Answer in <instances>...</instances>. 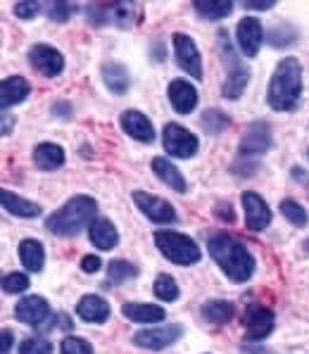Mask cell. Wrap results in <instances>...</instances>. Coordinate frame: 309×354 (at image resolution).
I'll return each mask as SVG.
<instances>
[{
  "mask_svg": "<svg viewBox=\"0 0 309 354\" xmlns=\"http://www.w3.org/2000/svg\"><path fill=\"white\" fill-rule=\"evenodd\" d=\"M207 250L233 283H245L254 274V257L250 250L229 233H216L209 238Z\"/></svg>",
  "mask_w": 309,
  "mask_h": 354,
  "instance_id": "6da1fadb",
  "label": "cell"
},
{
  "mask_svg": "<svg viewBox=\"0 0 309 354\" xmlns=\"http://www.w3.org/2000/svg\"><path fill=\"white\" fill-rule=\"evenodd\" d=\"M302 95V64L297 57H283L269 81L267 102L276 112H290Z\"/></svg>",
  "mask_w": 309,
  "mask_h": 354,
  "instance_id": "7a4b0ae2",
  "label": "cell"
},
{
  "mask_svg": "<svg viewBox=\"0 0 309 354\" xmlns=\"http://www.w3.org/2000/svg\"><path fill=\"white\" fill-rule=\"evenodd\" d=\"M97 214V203L88 195H77L69 203H64L57 212L48 216L46 226L59 238H74L84 231L86 226H93Z\"/></svg>",
  "mask_w": 309,
  "mask_h": 354,
  "instance_id": "3957f363",
  "label": "cell"
},
{
  "mask_svg": "<svg viewBox=\"0 0 309 354\" xmlns=\"http://www.w3.org/2000/svg\"><path fill=\"white\" fill-rule=\"evenodd\" d=\"M155 243H157V250H160V252L165 254L171 264L191 266V264H198L200 257H203V252H200V248L195 245L193 238L183 236V233L157 231Z\"/></svg>",
  "mask_w": 309,
  "mask_h": 354,
  "instance_id": "277c9868",
  "label": "cell"
},
{
  "mask_svg": "<svg viewBox=\"0 0 309 354\" xmlns=\"http://www.w3.org/2000/svg\"><path fill=\"white\" fill-rule=\"evenodd\" d=\"M221 59H224L226 69H229V76H226L221 93H224V97H229V100H236V97L243 95L247 81H250V69L245 64H241V57L233 53L226 34H221Z\"/></svg>",
  "mask_w": 309,
  "mask_h": 354,
  "instance_id": "5b68a950",
  "label": "cell"
},
{
  "mask_svg": "<svg viewBox=\"0 0 309 354\" xmlns=\"http://www.w3.org/2000/svg\"><path fill=\"white\" fill-rule=\"evenodd\" d=\"M162 145H165L167 155L176 157V160H191L198 152V136L183 129L181 124H167L165 133H162Z\"/></svg>",
  "mask_w": 309,
  "mask_h": 354,
  "instance_id": "8992f818",
  "label": "cell"
},
{
  "mask_svg": "<svg viewBox=\"0 0 309 354\" xmlns=\"http://www.w3.org/2000/svg\"><path fill=\"white\" fill-rule=\"evenodd\" d=\"M183 335V326L178 324H165V326H157V328H145L138 330L133 335V342L138 347H145V350H165V347L174 345L178 337Z\"/></svg>",
  "mask_w": 309,
  "mask_h": 354,
  "instance_id": "52a82bcc",
  "label": "cell"
},
{
  "mask_svg": "<svg viewBox=\"0 0 309 354\" xmlns=\"http://www.w3.org/2000/svg\"><path fill=\"white\" fill-rule=\"evenodd\" d=\"M243 324H245V340L250 342H259L264 340L276 326V317L274 312L262 304H250L243 317Z\"/></svg>",
  "mask_w": 309,
  "mask_h": 354,
  "instance_id": "ba28073f",
  "label": "cell"
},
{
  "mask_svg": "<svg viewBox=\"0 0 309 354\" xmlns=\"http://www.w3.org/2000/svg\"><path fill=\"white\" fill-rule=\"evenodd\" d=\"M274 148V136L267 122H254L247 127L241 140V157H259Z\"/></svg>",
  "mask_w": 309,
  "mask_h": 354,
  "instance_id": "9c48e42d",
  "label": "cell"
},
{
  "mask_svg": "<svg viewBox=\"0 0 309 354\" xmlns=\"http://www.w3.org/2000/svg\"><path fill=\"white\" fill-rule=\"evenodd\" d=\"M133 203L138 205V209L143 212L150 221H155V224H171V221L176 219V212H174V207H171V203L157 198V195H153V193L135 190Z\"/></svg>",
  "mask_w": 309,
  "mask_h": 354,
  "instance_id": "30bf717a",
  "label": "cell"
},
{
  "mask_svg": "<svg viewBox=\"0 0 309 354\" xmlns=\"http://www.w3.org/2000/svg\"><path fill=\"white\" fill-rule=\"evenodd\" d=\"M174 53H176L178 67L183 72L191 74L193 79H203V57H200V50L191 36L174 34Z\"/></svg>",
  "mask_w": 309,
  "mask_h": 354,
  "instance_id": "8fae6325",
  "label": "cell"
},
{
  "mask_svg": "<svg viewBox=\"0 0 309 354\" xmlns=\"http://www.w3.org/2000/svg\"><path fill=\"white\" fill-rule=\"evenodd\" d=\"M15 317L21 324H29V326H36V328H43V321L53 319V312H50V304L46 302L41 295H29V297H21L15 307Z\"/></svg>",
  "mask_w": 309,
  "mask_h": 354,
  "instance_id": "7c38bea8",
  "label": "cell"
},
{
  "mask_svg": "<svg viewBox=\"0 0 309 354\" xmlns=\"http://www.w3.org/2000/svg\"><path fill=\"white\" fill-rule=\"evenodd\" d=\"M29 62H31V67L43 76H57V74H62V69H64L62 53L53 46H46V43H39V46L31 48Z\"/></svg>",
  "mask_w": 309,
  "mask_h": 354,
  "instance_id": "4fadbf2b",
  "label": "cell"
},
{
  "mask_svg": "<svg viewBox=\"0 0 309 354\" xmlns=\"http://www.w3.org/2000/svg\"><path fill=\"white\" fill-rule=\"evenodd\" d=\"M236 41L238 48L243 50L245 57H254L259 53V46H262V38H264V29L259 24L257 17H243L238 21L236 26Z\"/></svg>",
  "mask_w": 309,
  "mask_h": 354,
  "instance_id": "5bb4252c",
  "label": "cell"
},
{
  "mask_svg": "<svg viewBox=\"0 0 309 354\" xmlns=\"http://www.w3.org/2000/svg\"><path fill=\"white\" fill-rule=\"evenodd\" d=\"M243 207H245V226L250 231H264L271 224V209L257 193H243Z\"/></svg>",
  "mask_w": 309,
  "mask_h": 354,
  "instance_id": "9a60e30c",
  "label": "cell"
},
{
  "mask_svg": "<svg viewBox=\"0 0 309 354\" xmlns=\"http://www.w3.org/2000/svg\"><path fill=\"white\" fill-rule=\"evenodd\" d=\"M169 102L178 114H191L198 107V91L186 79H174L169 84Z\"/></svg>",
  "mask_w": 309,
  "mask_h": 354,
  "instance_id": "2e32d148",
  "label": "cell"
},
{
  "mask_svg": "<svg viewBox=\"0 0 309 354\" xmlns=\"http://www.w3.org/2000/svg\"><path fill=\"white\" fill-rule=\"evenodd\" d=\"M119 124H122V129L127 131L131 138L140 140V143H153V140H155L153 122H150V119L145 117L143 112L127 110V112L122 114V119H119Z\"/></svg>",
  "mask_w": 309,
  "mask_h": 354,
  "instance_id": "e0dca14e",
  "label": "cell"
},
{
  "mask_svg": "<svg viewBox=\"0 0 309 354\" xmlns=\"http://www.w3.org/2000/svg\"><path fill=\"white\" fill-rule=\"evenodd\" d=\"M31 93V86L24 76H8L0 84V107L10 110L12 105H19L21 100H26Z\"/></svg>",
  "mask_w": 309,
  "mask_h": 354,
  "instance_id": "ac0fdd59",
  "label": "cell"
},
{
  "mask_svg": "<svg viewBox=\"0 0 309 354\" xmlns=\"http://www.w3.org/2000/svg\"><path fill=\"white\" fill-rule=\"evenodd\" d=\"M122 314L133 324H160L167 319L165 307L157 304H145V302H127L122 307Z\"/></svg>",
  "mask_w": 309,
  "mask_h": 354,
  "instance_id": "d6986e66",
  "label": "cell"
},
{
  "mask_svg": "<svg viewBox=\"0 0 309 354\" xmlns=\"http://www.w3.org/2000/svg\"><path fill=\"white\" fill-rule=\"evenodd\" d=\"M77 314L88 324H102L110 317V302H105L100 295H84L77 304Z\"/></svg>",
  "mask_w": 309,
  "mask_h": 354,
  "instance_id": "ffe728a7",
  "label": "cell"
},
{
  "mask_svg": "<svg viewBox=\"0 0 309 354\" xmlns=\"http://www.w3.org/2000/svg\"><path fill=\"white\" fill-rule=\"evenodd\" d=\"M153 171H155V176L165 183V186H169L171 190H176V193H186V190H188L183 174L178 171V169L171 165L169 160H165V157H155V160H153Z\"/></svg>",
  "mask_w": 309,
  "mask_h": 354,
  "instance_id": "44dd1931",
  "label": "cell"
},
{
  "mask_svg": "<svg viewBox=\"0 0 309 354\" xmlns=\"http://www.w3.org/2000/svg\"><path fill=\"white\" fill-rule=\"evenodd\" d=\"M200 312H203V319L212 326H224L236 317V307L229 299H209V302L203 304Z\"/></svg>",
  "mask_w": 309,
  "mask_h": 354,
  "instance_id": "7402d4cb",
  "label": "cell"
},
{
  "mask_svg": "<svg viewBox=\"0 0 309 354\" xmlns=\"http://www.w3.org/2000/svg\"><path fill=\"white\" fill-rule=\"evenodd\" d=\"M0 198H3L5 212H10V214L21 216V219H36V216H41V207L36 203H31V200L19 198L17 193L3 190V193H0Z\"/></svg>",
  "mask_w": 309,
  "mask_h": 354,
  "instance_id": "603a6c76",
  "label": "cell"
},
{
  "mask_svg": "<svg viewBox=\"0 0 309 354\" xmlns=\"http://www.w3.org/2000/svg\"><path fill=\"white\" fill-rule=\"evenodd\" d=\"M102 79H105V86L115 95H124L129 91V84H131L127 67H124V64H119V62L102 64Z\"/></svg>",
  "mask_w": 309,
  "mask_h": 354,
  "instance_id": "cb8c5ba5",
  "label": "cell"
},
{
  "mask_svg": "<svg viewBox=\"0 0 309 354\" xmlns=\"http://www.w3.org/2000/svg\"><path fill=\"white\" fill-rule=\"evenodd\" d=\"M88 233H91V241H93L97 250H112V248H117V243H119L117 228L107 219H95L93 226L88 228Z\"/></svg>",
  "mask_w": 309,
  "mask_h": 354,
  "instance_id": "d4e9b609",
  "label": "cell"
},
{
  "mask_svg": "<svg viewBox=\"0 0 309 354\" xmlns=\"http://www.w3.org/2000/svg\"><path fill=\"white\" fill-rule=\"evenodd\" d=\"M34 162L43 171H55L64 165V150L57 143H41L34 150Z\"/></svg>",
  "mask_w": 309,
  "mask_h": 354,
  "instance_id": "484cf974",
  "label": "cell"
},
{
  "mask_svg": "<svg viewBox=\"0 0 309 354\" xmlns=\"http://www.w3.org/2000/svg\"><path fill=\"white\" fill-rule=\"evenodd\" d=\"M19 259L29 271H41L43 264H46V250L39 241L26 238V241L19 243Z\"/></svg>",
  "mask_w": 309,
  "mask_h": 354,
  "instance_id": "4316f807",
  "label": "cell"
},
{
  "mask_svg": "<svg viewBox=\"0 0 309 354\" xmlns=\"http://www.w3.org/2000/svg\"><path fill=\"white\" fill-rule=\"evenodd\" d=\"M236 5L231 0H200V3H193V10L200 15V17L209 19V21H216V19H224L229 17L233 12Z\"/></svg>",
  "mask_w": 309,
  "mask_h": 354,
  "instance_id": "83f0119b",
  "label": "cell"
},
{
  "mask_svg": "<svg viewBox=\"0 0 309 354\" xmlns=\"http://www.w3.org/2000/svg\"><path fill=\"white\" fill-rule=\"evenodd\" d=\"M138 276V269L131 264V261H124V259H115L107 264V279H110L115 286L119 283H127V281H133Z\"/></svg>",
  "mask_w": 309,
  "mask_h": 354,
  "instance_id": "f1b7e54d",
  "label": "cell"
},
{
  "mask_svg": "<svg viewBox=\"0 0 309 354\" xmlns=\"http://www.w3.org/2000/svg\"><path fill=\"white\" fill-rule=\"evenodd\" d=\"M200 124H203V129L209 136H219L231 127V119L226 114H221L219 110H205L203 117H200Z\"/></svg>",
  "mask_w": 309,
  "mask_h": 354,
  "instance_id": "f546056e",
  "label": "cell"
},
{
  "mask_svg": "<svg viewBox=\"0 0 309 354\" xmlns=\"http://www.w3.org/2000/svg\"><path fill=\"white\" fill-rule=\"evenodd\" d=\"M281 214H283L285 219H288L290 224H292V226H297V228H305V226H307V221H309L305 207H302L300 203H295V200H290V198L281 203Z\"/></svg>",
  "mask_w": 309,
  "mask_h": 354,
  "instance_id": "4dcf8cb0",
  "label": "cell"
},
{
  "mask_svg": "<svg viewBox=\"0 0 309 354\" xmlns=\"http://www.w3.org/2000/svg\"><path fill=\"white\" fill-rule=\"evenodd\" d=\"M155 295L160 299H165V302H174V299H178V295H181V290H178V283L171 279V276L167 274H160L155 279Z\"/></svg>",
  "mask_w": 309,
  "mask_h": 354,
  "instance_id": "1f68e13d",
  "label": "cell"
},
{
  "mask_svg": "<svg viewBox=\"0 0 309 354\" xmlns=\"http://www.w3.org/2000/svg\"><path fill=\"white\" fill-rule=\"evenodd\" d=\"M295 38H297V34L290 29L288 24H279V26H274V29L269 31V43L274 48L290 46V43H295Z\"/></svg>",
  "mask_w": 309,
  "mask_h": 354,
  "instance_id": "d6a6232c",
  "label": "cell"
},
{
  "mask_svg": "<svg viewBox=\"0 0 309 354\" xmlns=\"http://www.w3.org/2000/svg\"><path fill=\"white\" fill-rule=\"evenodd\" d=\"M59 350H62V354H93V345L79 335H67Z\"/></svg>",
  "mask_w": 309,
  "mask_h": 354,
  "instance_id": "836d02e7",
  "label": "cell"
},
{
  "mask_svg": "<svg viewBox=\"0 0 309 354\" xmlns=\"http://www.w3.org/2000/svg\"><path fill=\"white\" fill-rule=\"evenodd\" d=\"M19 354H53V342L43 337H29L19 345Z\"/></svg>",
  "mask_w": 309,
  "mask_h": 354,
  "instance_id": "e575fe53",
  "label": "cell"
},
{
  "mask_svg": "<svg viewBox=\"0 0 309 354\" xmlns=\"http://www.w3.org/2000/svg\"><path fill=\"white\" fill-rule=\"evenodd\" d=\"M29 288V276L26 274H8L3 279V290L5 292H24Z\"/></svg>",
  "mask_w": 309,
  "mask_h": 354,
  "instance_id": "d590c367",
  "label": "cell"
},
{
  "mask_svg": "<svg viewBox=\"0 0 309 354\" xmlns=\"http://www.w3.org/2000/svg\"><path fill=\"white\" fill-rule=\"evenodd\" d=\"M74 10H77L74 3H50L48 5V15H50V19H55V21H67L74 15Z\"/></svg>",
  "mask_w": 309,
  "mask_h": 354,
  "instance_id": "8d00e7d4",
  "label": "cell"
},
{
  "mask_svg": "<svg viewBox=\"0 0 309 354\" xmlns=\"http://www.w3.org/2000/svg\"><path fill=\"white\" fill-rule=\"evenodd\" d=\"M41 10V3H17L15 5V15L19 19H34Z\"/></svg>",
  "mask_w": 309,
  "mask_h": 354,
  "instance_id": "74e56055",
  "label": "cell"
},
{
  "mask_svg": "<svg viewBox=\"0 0 309 354\" xmlns=\"http://www.w3.org/2000/svg\"><path fill=\"white\" fill-rule=\"evenodd\" d=\"M102 261L100 257H95V254H86L84 259H81V269L86 271V274H95V271H100Z\"/></svg>",
  "mask_w": 309,
  "mask_h": 354,
  "instance_id": "f35d334b",
  "label": "cell"
},
{
  "mask_svg": "<svg viewBox=\"0 0 309 354\" xmlns=\"http://www.w3.org/2000/svg\"><path fill=\"white\" fill-rule=\"evenodd\" d=\"M214 214L219 216V219H224V221H233V212H231L229 205H216Z\"/></svg>",
  "mask_w": 309,
  "mask_h": 354,
  "instance_id": "ab89813d",
  "label": "cell"
},
{
  "mask_svg": "<svg viewBox=\"0 0 309 354\" xmlns=\"http://www.w3.org/2000/svg\"><path fill=\"white\" fill-rule=\"evenodd\" d=\"M12 342H15V335L10 333L8 328L3 330V347H0V354H10V347H12Z\"/></svg>",
  "mask_w": 309,
  "mask_h": 354,
  "instance_id": "60d3db41",
  "label": "cell"
},
{
  "mask_svg": "<svg viewBox=\"0 0 309 354\" xmlns=\"http://www.w3.org/2000/svg\"><path fill=\"white\" fill-rule=\"evenodd\" d=\"M276 3H271V0H264V3H245L247 10H259V12H264V10H271Z\"/></svg>",
  "mask_w": 309,
  "mask_h": 354,
  "instance_id": "b9f144b4",
  "label": "cell"
},
{
  "mask_svg": "<svg viewBox=\"0 0 309 354\" xmlns=\"http://www.w3.org/2000/svg\"><path fill=\"white\" fill-rule=\"evenodd\" d=\"M292 176H295V178H300L302 183H307V188H309V178L305 176V174L300 171V167H295V171H292Z\"/></svg>",
  "mask_w": 309,
  "mask_h": 354,
  "instance_id": "7bdbcfd3",
  "label": "cell"
},
{
  "mask_svg": "<svg viewBox=\"0 0 309 354\" xmlns=\"http://www.w3.org/2000/svg\"><path fill=\"white\" fill-rule=\"evenodd\" d=\"M305 245H307V248H305V250H307V252H309V241H307V243H305Z\"/></svg>",
  "mask_w": 309,
  "mask_h": 354,
  "instance_id": "ee69618b",
  "label": "cell"
}]
</instances>
